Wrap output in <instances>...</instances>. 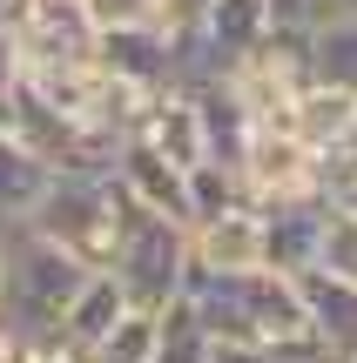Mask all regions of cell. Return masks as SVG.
I'll use <instances>...</instances> for the list:
<instances>
[{
    "label": "cell",
    "mask_w": 357,
    "mask_h": 363,
    "mask_svg": "<svg viewBox=\"0 0 357 363\" xmlns=\"http://www.w3.org/2000/svg\"><path fill=\"white\" fill-rule=\"evenodd\" d=\"M88 262H75L67 249H54L48 235L21 229L7 235V289H0V316H7L21 337L34 343H54L61 337V316L75 310V296L88 289Z\"/></svg>",
    "instance_id": "1"
},
{
    "label": "cell",
    "mask_w": 357,
    "mask_h": 363,
    "mask_svg": "<svg viewBox=\"0 0 357 363\" xmlns=\"http://www.w3.org/2000/svg\"><path fill=\"white\" fill-rule=\"evenodd\" d=\"M135 202L121 195L115 175H54L48 202L27 216V229L48 235L54 249H67L75 262H88V269H108L121 249V229H128Z\"/></svg>",
    "instance_id": "2"
},
{
    "label": "cell",
    "mask_w": 357,
    "mask_h": 363,
    "mask_svg": "<svg viewBox=\"0 0 357 363\" xmlns=\"http://www.w3.org/2000/svg\"><path fill=\"white\" fill-rule=\"evenodd\" d=\"M121 289H128L135 310H169V303L189 296V276H196V249H189V229L182 222H162V216H142L135 208L128 229H121V249L108 262Z\"/></svg>",
    "instance_id": "3"
},
{
    "label": "cell",
    "mask_w": 357,
    "mask_h": 363,
    "mask_svg": "<svg viewBox=\"0 0 357 363\" xmlns=\"http://www.w3.org/2000/svg\"><path fill=\"white\" fill-rule=\"evenodd\" d=\"M243 189L256 208H297V202H331L324 195V155H310L290 128H263L243 162Z\"/></svg>",
    "instance_id": "4"
},
{
    "label": "cell",
    "mask_w": 357,
    "mask_h": 363,
    "mask_svg": "<svg viewBox=\"0 0 357 363\" xmlns=\"http://www.w3.org/2000/svg\"><path fill=\"white\" fill-rule=\"evenodd\" d=\"M115 182H121V195H128L142 216H162V222H182V229H196L189 169H175L169 155H155L142 135H128V142H121V155H115Z\"/></svg>",
    "instance_id": "5"
},
{
    "label": "cell",
    "mask_w": 357,
    "mask_h": 363,
    "mask_svg": "<svg viewBox=\"0 0 357 363\" xmlns=\"http://www.w3.org/2000/svg\"><path fill=\"white\" fill-rule=\"evenodd\" d=\"M189 249H196V276H256L270 269V242H263V208H229V216L189 229Z\"/></svg>",
    "instance_id": "6"
},
{
    "label": "cell",
    "mask_w": 357,
    "mask_h": 363,
    "mask_svg": "<svg viewBox=\"0 0 357 363\" xmlns=\"http://www.w3.org/2000/svg\"><path fill=\"white\" fill-rule=\"evenodd\" d=\"M135 135H142L155 155H169L175 169H189V175L209 162V135H202V115H196V94L189 88L155 94V101L142 108V121H135Z\"/></svg>",
    "instance_id": "7"
},
{
    "label": "cell",
    "mask_w": 357,
    "mask_h": 363,
    "mask_svg": "<svg viewBox=\"0 0 357 363\" xmlns=\"http://www.w3.org/2000/svg\"><path fill=\"white\" fill-rule=\"evenodd\" d=\"M290 135L310 148V155H324V162L351 155V142H357V94L310 81V88H304V101L290 108Z\"/></svg>",
    "instance_id": "8"
},
{
    "label": "cell",
    "mask_w": 357,
    "mask_h": 363,
    "mask_svg": "<svg viewBox=\"0 0 357 363\" xmlns=\"http://www.w3.org/2000/svg\"><path fill=\"white\" fill-rule=\"evenodd\" d=\"M297 289H304V310H310V330H317L324 357L351 363L357 357V283H337V276H324V269H304Z\"/></svg>",
    "instance_id": "9"
},
{
    "label": "cell",
    "mask_w": 357,
    "mask_h": 363,
    "mask_svg": "<svg viewBox=\"0 0 357 363\" xmlns=\"http://www.w3.org/2000/svg\"><path fill=\"white\" fill-rule=\"evenodd\" d=\"M128 310H135V303H128V289H121L108 269H94V276H88V289L75 296V310L61 316V343H67L75 357H94V350L108 343V330H115Z\"/></svg>",
    "instance_id": "10"
},
{
    "label": "cell",
    "mask_w": 357,
    "mask_h": 363,
    "mask_svg": "<svg viewBox=\"0 0 357 363\" xmlns=\"http://www.w3.org/2000/svg\"><path fill=\"white\" fill-rule=\"evenodd\" d=\"M324 208H331V202L263 208V242H270V269H277V276H304V269H317V242H324Z\"/></svg>",
    "instance_id": "11"
},
{
    "label": "cell",
    "mask_w": 357,
    "mask_h": 363,
    "mask_svg": "<svg viewBox=\"0 0 357 363\" xmlns=\"http://www.w3.org/2000/svg\"><path fill=\"white\" fill-rule=\"evenodd\" d=\"M48 189H54V169L0 121V222H7V229L27 222L40 202H48Z\"/></svg>",
    "instance_id": "12"
},
{
    "label": "cell",
    "mask_w": 357,
    "mask_h": 363,
    "mask_svg": "<svg viewBox=\"0 0 357 363\" xmlns=\"http://www.w3.org/2000/svg\"><path fill=\"white\" fill-rule=\"evenodd\" d=\"M310 74L324 88L357 94V13H331L310 27Z\"/></svg>",
    "instance_id": "13"
},
{
    "label": "cell",
    "mask_w": 357,
    "mask_h": 363,
    "mask_svg": "<svg viewBox=\"0 0 357 363\" xmlns=\"http://www.w3.org/2000/svg\"><path fill=\"white\" fill-rule=\"evenodd\" d=\"M209 357H216V343H209V330H202V316L189 310V296H182V303H169V310H162L155 363H209Z\"/></svg>",
    "instance_id": "14"
},
{
    "label": "cell",
    "mask_w": 357,
    "mask_h": 363,
    "mask_svg": "<svg viewBox=\"0 0 357 363\" xmlns=\"http://www.w3.org/2000/svg\"><path fill=\"white\" fill-rule=\"evenodd\" d=\"M155 343H162V316L155 310H128L88 363H155Z\"/></svg>",
    "instance_id": "15"
},
{
    "label": "cell",
    "mask_w": 357,
    "mask_h": 363,
    "mask_svg": "<svg viewBox=\"0 0 357 363\" xmlns=\"http://www.w3.org/2000/svg\"><path fill=\"white\" fill-rule=\"evenodd\" d=\"M189 202H196V229L216 216H229V208H250V189H243L236 169H216V162H202L196 175H189Z\"/></svg>",
    "instance_id": "16"
},
{
    "label": "cell",
    "mask_w": 357,
    "mask_h": 363,
    "mask_svg": "<svg viewBox=\"0 0 357 363\" xmlns=\"http://www.w3.org/2000/svg\"><path fill=\"white\" fill-rule=\"evenodd\" d=\"M317 269L337 283H357V208H324V242H317Z\"/></svg>",
    "instance_id": "17"
},
{
    "label": "cell",
    "mask_w": 357,
    "mask_h": 363,
    "mask_svg": "<svg viewBox=\"0 0 357 363\" xmlns=\"http://www.w3.org/2000/svg\"><path fill=\"white\" fill-rule=\"evenodd\" d=\"M88 21L101 34H115V27H169V0H88Z\"/></svg>",
    "instance_id": "18"
},
{
    "label": "cell",
    "mask_w": 357,
    "mask_h": 363,
    "mask_svg": "<svg viewBox=\"0 0 357 363\" xmlns=\"http://www.w3.org/2000/svg\"><path fill=\"white\" fill-rule=\"evenodd\" d=\"M48 0H0V40H27Z\"/></svg>",
    "instance_id": "19"
},
{
    "label": "cell",
    "mask_w": 357,
    "mask_h": 363,
    "mask_svg": "<svg viewBox=\"0 0 357 363\" xmlns=\"http://www.w3.org/2000/svg\"><path fill=\"white\" fill-rule=\"evenodd\" d=\"M13 88H21V40H0V121L13 108Z\"/></svg>",
    "instance_id": "20"
},
{
    "label": "cell",
    "mask_w": 357,
    "mask_h": 363,
    "mask_svg": "<svg viewBox=\"0 0 357 363\" xmlns=\"http://www.w3.org/2000/svg\"><path fill=\"white\" fill-rule=\"evenodd\" d=\"M263 7H270L277 27H310L317 21V0H263Z\"/></svg>",
    "instance_id": "21"
},
{
    "label": "cell",
    "mask_w": 357,
    "mask_h": 363,
    "mask_svg": "<svg viewBox=\"0 0 357 363\" xmlns=\"http://www.w3.org/2000/svg\"><path fill=\"white\" fill-rule=\"evenodd\" d=\"M0 363H34V337H21L7 316H0Z\"/></svg>",
    "instance_id": "22"
},
{
    "label": "cell",
    "mask_w": 357,
    "mask_h": 363,
    "mask_svg": "<svg viewBox=\"0 0 357 363\" xmlns=\"http://www.w3.org/2000/svg\"><path fill=\"white\" fill-rule=\"evenodd\" d=\"M209 7H216V0H169V27H175V34H189Z\"/></svg>",
    "instance_id": "23"
},
{
    "label": "cell",
    "mask_w": 357,
    "mask_h": 363,
    "mask_svg": "<svg viewBox=\"0 0 357 363\" xmlns=\"http://www.w3.org/2000/svg\"><path fill=\"white\" fill-rule=\"evenodd\" d=\"M209 363H283V357H270V350H236V343H216V357Z\"/></svg>",
    "instance_id": "24"
},
{
    "label": "cell",
    "mask_w": 357,
    "mask_h": 363,
    "mask_svg": "<svg viewBox=\"0 0 357 363\" xmlns=\"http://www.w3.org/2000/svg\"><path fill=\"white\" fill-rule=\"evenodd\" d=\"M34 363H88V357H75L61 337H54V343H34Z\"/></svg>",
    "instance_id": "25"
},
{
    "label": "cell",
    "mask_w": 357,
    "mask_h": 363,
    "mask_svg": "<svg viewBox=\"0 0 357 363\" xmlns=\"http://www.w3.org/2000/svg\"><path fill=\"white\" fill-rule=\"evenodd\" d=\"M331 13H357V0H317V21H331ZM310 21V27H317Z\"/></svg>",
    "instance_id": "26"
},
{
    "label": "cell",
    "mask_w": 357,
    "mask_h": 363,
    "mask_svg": "<svg viewBox=\"0 0 357 363\" xmlns=\"http://www.w3.org/2000/svg\"><path fill=\"white\" fill-rule=\"evenodd\" d=\"M13 229H21V222H13ZM13 229L0 222V289H7V235H13Z\"/></svg>",
    "instance_id": "27"
},
{
    "label": "cell",
    "mask_w": 357,
    "mask_h": 363,
    "mask_svg": "<svg viewBox=\"0 0 357 363\" xmlns=\"http://www.w3.org/2000/svg\"><path fill=\"white\" fill-rule=\"evenodd\" d=\"M351 155H357V142H351Z\"/></svg>",
    "instance_id": "28"
},
{
    "label": "cell",
    "mask_w": 357,
    "mask_h": 363,
    "mask_svg": "<svg viewBox=\"0 0 357 363\" xmlns=\"http://www.w3.org/2000/svg\"><path fill=\"white\" fill-rule=\"evenodd\" d=\"M351 363H357V357H351Z\"/></svg>",
    "instance_id": "29"
}]
</instances>
